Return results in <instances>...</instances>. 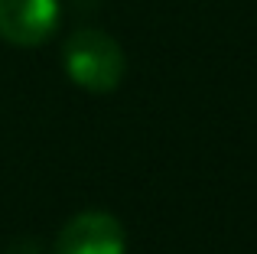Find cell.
I'll list each match as a JSON object with an SVG mask.
<instances>
[{"instance_id": "1", "label": "cell", "mask_w": 257, "mask_h": 254, "mask_svg": "<svg viewBox=\"0 0 257 254\" xmlns=\"http://www.w3.org/2000/svg\"><path fill=\"white\" fill-rule=\"evenodd\" d=\"M65 72L88 91H111L124 78V52L107 33L78 30L65 43Z\"/></svg>"}, {"instance_id": "2", "label": "cell", "mask_w": 257, "mask_h": 254, "mask_svg": "<svg viewBox=\"0 0 257 254\" xmlns=\"http://www.w3.org/2000/svg\"><path fill=\"white\" fill-rule=\"evenodd\" d=\"M56 254H124V228L107 212H82L62 228Z\"/></svg>"}, {"instance_id": "3", "label": "cell", "mask_w": 257, "mask_h": 254, "mask_svg": "<svg viewBox=\"0 0 257 254\" xmlns=\"http://www.w3.org/2000/svg\"><path fill=\"white\" fill-rule=\"evenodd\" d=\"M56 0H0V36L17 46H36L56 30Z\"/></svg>"}]
</instances>
